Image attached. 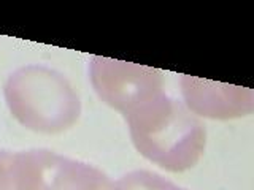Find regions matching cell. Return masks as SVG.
Here are the masks:
<instances>
[{
  "mask_svg": "<svg viewBox=\"0 0 254 190\" xmlns=\"http://www.w3.org/2000/svg\"><path fill=\"white\" fill-rule=\"evenodd\" d=\"M89 75L99 98L124 117L164 92L162 71L138 63L94 55Z\"/></svg>",
  "mask_w": 254,
  "mask_h": 190,
  "instance_id": "obj_3",
  "label": "cell"
},
{
  "mask_svg": "<svg viewBox=\"0 0 254 190\" xmlns=\"http://www.w3.org/2000/svg\"><path fill=\"white\" fill-rule=\"evenodd\" d=\"M5 101L21 125L38 133L71 129L81 114V101L68 79L43 65H27L5 83Z\"/></svg>",
  "mask_w": 254,
  "mask_h": 190,
  "instance_id": "obj_2",
  "label": "cell"
},
{
  "mask_svg": "<svg viewBox=\"0 0 254 190\" xmlns=\"http://www.w3.org/2000/svg\"><path fill=\"white\" fill-rule=\"evenodd\" d=\"M126 121L133 146L161 168L181 173L200 160L206 144L203 122L165 92L127 114Z\"/></svg>",
  "mask_w": 254,
  "mask_h": 190,
  "instance_id": "obj_1",
  "label": "cell"
},
{
  "mask_svg": "<svg viewBox=\"0 0 254 190\" xmlns=\"http://www.w3.org/2000/svg\"><path fill=\"white\" fill-rule=\"evenodd\" d=\"M35 190H113V182L89 163L37 149Z\"/></svg>",
  "mask_w": 254,
  "mask_h": 190,
  "instance_id": "obj_5",
  "label": "cell"
},
{
  "mask_svg": "<svg viewBox=\"0 0 254 190\" xmlns=\"http://www.w3.org/2000/svg\"><path fill=\"white\" fill-rule=\"evenodd\" d=\"M113 190H188L153 171L137 170L113 182Z\"/></svg>",
  "mask_w": 254,
  "mask_h": 190,
  "instance_id": "obj_6",
  "label": "cell"
},
{
  "mask_svg": "<svg viewBox=\"0 0 254 190\" xmlns=\"http://www.w3.org/2000/svg\"><path fill=\"white\" fill-rule=\"evenodd\" d=\"M0 190H19L16 176V152L0 150Z\"/></svg>",
  "mask_w": 254,
  "mask_h": 190,
  "instance_id": "obj_7",
  "label": "cell"
},
{
  "mask_svg": "<svg viewBox=\"0 0 254 190\" xmlns=\"http://www.w3.org/2000/svg\"><path fill=\"white\" fill-rule=\"evenodd\" d=\"M181 92L185 105L195 116L229 121L248 116L254 109V92L248 87L183 75Z\"/></svg>",
  "mask_w": 254,
  "mask_h": 190,
  "instance_id": "obj_4",
  "label": "cell"
}]
</instances>
